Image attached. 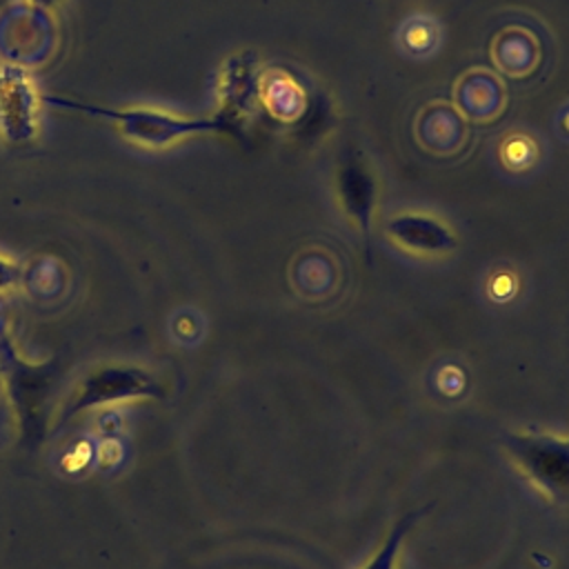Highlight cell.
<instances>
[{
  "label": "cell",
  "instance_id": "cell-19",
  "mask_svg": "<svg viewBox=\"0 0 569 569\" xmlns=\"http://www.w3.org/2000/svg\"><path fill=\"white\" fill-rule=\"evenodd\" d=\"M2 393H4V380L0 378V396H2Z\"/></svg>",
  "mask_w": 569,
  "mask_h": 569
},
{
  "label": "cell",
  "instance_id": "cell-4",
  "mask_svg": "<svg viewBox=\"0 0 569 569\" xmlns=\"http://www.w3.org/2000/svg\"><path fill=\"white\" fill-rule=\"evenodd\" d=\"M42 96L31 71L20 62H0V138L7 144H31L40 131Z\"/></svg>",
  "mask_w": 569,
  "mask_h": 569
},
{
  "label": "cell",
  "instance_id": "cell-2",
  "mask_svg": "<svg viewBox=\"0 0 569 569\" xmlns=\"http://www.w3.org/2000/svg\"><path fill=\"white\" fill-rule=\"evenodd\" d=\"M502 442L513 467L540 496L556 502L569 493V438L553 433H507Z\"/></svg>",
  "mask_w": 569,
  "mask_h": 569
},
{
  "label": "cell",
  "instance_id": "cell-15",
  "mask_svg": "<svg viewBox=\"0 0 569 569\" xmlns=\"http://www.w3.org/2000/svg\"><path fill=\"white\" fill-rule=\"evenodd\" d=\"M400 42L411 53H427L438 44V24L425 16L411 18L402 24Z\"/></svg>",
  "mask_w": 569,
  "mask_h": 569
},
{
  "label": "cell",
  "instance_id": "cell-1",
  "mask_svg": "<svg viewBox=\"0 0 569 569\" xmlns=\"http://www.w3.org/2000/svg\"><path fill=\"white\" fill-rule=\"evenodd\" d=\"M42 100H44V104L104 118L111 122V127L124 140H129L131 144L144 147V149H167V147H173L176 142H182L184 138H191V136L220 131L227 124L220 118H189V116H178V113L156 109V107L116 109V107H102V104H91V102H78L71 98L51 96V93L42 96Z\"/></svg>",
  "mask_w": 569,
  "mask_h": 569
},
{
  "label": "cell",
  "instance_id": "cell-12",
  "mask_svg": "<svg viewBox=\"0 0 569 569\" xmlns=\"http://www.w3.org/2000/svg\"><path fill=\"white\" fill-rule=\"evenodd\" d=\"M291 280L305 296L327 293L336 284V264L331 256L320 249L302 251L291 267Z\"/></svg>",
  "mask_w": 569,
  "mask_h": 569
},
{
  "label": "cell",
  "instance_id": "cell-3",
  "mask_svg": "<svg viewBox=\"0 0 569 569\" xmlns=\"http://www.w3.org/2000/svg\"><path fill=\"white\" fill-rule=\"evenodd\" d=\"M162 396H164V387L147 369L131 367V365L98 367L78 382V387L73 389V393L69 396L67 405L58 416V425H64L67 420L93 407L124 402V400H140V398H162Z\"/></svg>",
  "mask_w": 569,
  "mask_h": 569
},
{
  "label": "cell",
  "instance_id": "cell-20",
  "mask_svg": "<svg viewBox=\"0 0 569 569\" xmlns=\"http://www.w3.org/2000/svg\"><path fill=\"white\" fill-rule=\"evenodd\" d=\"M565 127H567V129H569V118H567V120H565Z\"/></svg>",
  "mask_w": 569,
  "mask_h": 569
},
{
  "label": "cell",
  "instance_id": "cell-9",
  "mask_svg": "<svg viewBox=\"0 0 569 569\" xmlns=\"http://www.w3.org/2000/svg\"><path fill=\"white\" fill-rule=\"evenodd\" d=\"M489 53L493 67L509 78H525L533 73L542 60L538 36L518 24L498 31L491 40Z\"/></svg>",
  "mask_w": 569,
  "mask_h": 569
},
{
  "label": "cell",
  "instance_id": "cell-11",
  "mask_svg": "<svg viewBox=\"0 0 569 569\" xmlns=\"http://www.w3.org/2000/svg\"><path fill=\"white\" fill-rule=\"evenodd\" d=\"M258 93L269 113L282 122H291L305 111V91L282 69L264 71L258 80Z\"/></svg>",
  "mask_w": 569,
  "mask_h": 569
},
{
  "label": "cell",
  "instance_id": "cell-7",
  "mask_svg": "<svg viewBox=\"0 0 569 569\" xmlns=\"http://www.w3.org/2000/svg\"><path fill=\"white\" fill-rule=\"evenodd\" d=\"M453 104L465 120L487 124L502 116L507 89L502 80L487 69H469L453 84Z\"/></svg>",
  "mask_w": 569,
  "mask_h": 569
},
{
  "label": "cell",
  "instance_id": "cell-8",
  "mask_svg": "<svg viewBox=\"0 0 569 569\" xmlns=\"http://www.w3.org/2000/svg\"><path fill=\"white\" fill-rule=\"evenodd\" d=\"M413 136L425 151L447 158L465 147L469 129L456 107L447 102H429L416 116Z\"/></svg>",
  "mask_w": 569,
  "mask_h": 569
},
{
  "label": "cell",
  "instance_id": "cell-5",
  "mask_svg": "<svg viewBox=\"0 0 569 569\" xmlns=\"http://www.w3.org/2000/svg\"><path fill=\"white\" fill-rule=\"evenodd\" d=\"M385 233L396 247L416 256H442L456 247V233L440 218L416 211L391 216Z\"/></svg>",
  "mask_w": 569,
  "mask_h": 569
},
{
  "label": "cell",
  "instance_id": "cell-6",
  "mask_svg": "<svg viewBox=\"0 0 569 569\" xmlns=\"http://www.w3.org/2000/svg\"><path fill=\"white\" fill-rule=\"evenodd\" d=\"M4 353L9 356V367H11L4 389H9L7 393L16 402V411L20 413L22 427L36 436V429L40 431L44 427L40 422V411H42L47 387L53 376V369H51L53 362L49 360L44 365H27L16 356L9 340L4 342Z\"/></svg>",
  "mask_w": 569,
  "mask_h": 569
},
{
  "label": "cell",
  "instance_id": "cell-17",
  "mask_svg": "<svg viewBox=\"0 0 569 569\" xmlns=\"http://www.w3.org/2000/svg\"><path fill=\"white\" fill-rule=\"evenodd\" d=\"M516 289V280L509 276V273H500L498 280H493V284L489 287L491 296L498 298V300H505L511 296V291Z\"/></svg>",
  "mask_w": 569,
  "mask_h": 569
},
{
  "label": "cell",
  "instance_id": "cell-18",
  "mask_svg": "<svg viewBox=\"0 0 569 569\" xmlns=\"http://www.w3.org/2000/svg\"><path fill=\"white\" fill-rule=\"evenodd\" d=\"M29 4V9L40 11V13H51L60 0H24Z\"/></svg>",
  "mask_w": 569,
  "mask_h": 569
},
{
  "label": "cell",
  "instance_id": "cell-16",
  "mask_svg": "<svg viewBox=\"0 0 569 569\" xmlns=\"http://www.w3.org/2000/svg\"><path fill=\"white\" fill-rule=\"evenodd\" d=\"M20 280H22V269L18 267V262L0 253V293L16 289Z\"/></svg>",
  "mask_w": 569,
  "mask_h": 569
},
{
  "label": "cell",
  "instance_id": "cell-10",
  "mask_svg": "<svg viewBox=\"0 0 569 569\" xmlns=\"http://www.w3.org/2000/svg\"><path fill=\"white\" fill-rule=\"evenodd\" d=\"M338 193L345 213L367 233L376 200L373 180L360 162H347L338 178Z\"/></svg>",
  "mask_w": 569,
  "mask_h": 569
},
{
  "label": "cell",
  "instance_id": "cell-14",
  "mask_svg": "<svg viewBox=\"0 0 569 569\" xmlns=\"http://www.w3.org/2000/svg\"><path fill=\"white\" fill-rule=\"evenodd\" d=\"M429 507L420 509V511H409L405 513L402 518L396 520L393 529L389 531L385 545L371 556V560L362 567V569H396V558L400 553V547H402V540L407 536V531L413 527L416 520H420V516L427 511Z\"/></svg>",
  "mask_w": 569,
  "mask_h": 569
},
{
  "label": "cell",
  "instance_id": "cell-13",
  "mask_svg": "<svg viewBox=\"0 0 569 569\" xmlns=\"http://www.w3.org/2000/svg\"><path fill=\"white\" fill-rule=\"evenodd\" d=\"M538 156H540L538 142L525 131L507 133L498 147V158H500L502 167L513 173L531 169L536 164Z\"/></svg>",
  "mask_w": 569,
  "mask_h": 569
}]
</instances>
